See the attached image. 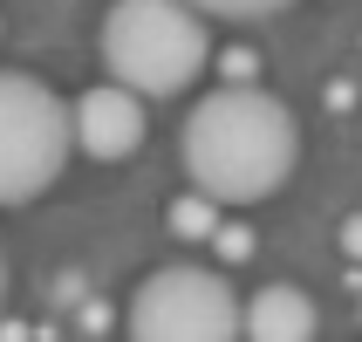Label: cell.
<instances>
[{"label": "cell", "instance_id": "6da1fadb", "mask_svg": "<svg viewBox=\"0 0 362 342\" xmlns=\"http://www.w3.org/2000/svg\"><path fill=\"white\" fill-rule=\"evenodd\" d=\"M301 164V130L281 96L253 82H226L185 117V171L212 205H260Z\"/></svg>", "mask_w": 362, "mask_h": 342}, {"label": "cell", "instance_id": "7a4b0ae2", "mask_svg": "<svg viewBox=\"0 0 362 342\" xmlns=\"http://www.w3.org/2000/svg\"><path fill=\"white\" fill-rule=\"evenodd\" d=\"M212 62V35L192 0H117L103 14V69L137 96H185Z\"/></svg>", "mask_w": 362, "mask_h": 342}, {"label": "cell", "instance_id": "3957f363", "mask_svg": "<svg viewBox=\"0 0 362 342\" xmlns=\"http://www.w3.org/2000/svg\"><path fill=\"white\" fill-rule=\"evenodd\" d=\"M76 137H69V103L48 82L0 69V205H28L62 178Z\"/></svg>", "mask_w": 362, "mask_h": 342}, {"label": "cell", "instance_id": "277c9868", "mask_svg": "<svg viewBox=\"0 0 362 342\" xmlns=\"http://www.w3.org/2000/svg\"><path fill=\"white\" fill-rule=\"evenodd\" d=\"M123 329L137 342H233L240 336V295L212 267L178 261V267H158L130 295Z\"/></svg>", "mask_w": 362, "mask_h": 342}, {"label": "cell", "instance_id": "5b68a950", "mask_svg": "<svg viewBox=\"0 0 362 342\" xmlns=\"http://www.w3.org/2000/svg\"><path fill=\"white\" fill-rule=\"evenodd\" d=\"M69 137L76 151H89L96 164H123L144 144V96L123 82H96L69 103Z\"/></svg>", "mask_w": 362, "mask_h": 342}, {"label": "cell", "instance_id": "8992f818", "mask_svg": "<svg viewBox=\"0 0 362 342\" xmlns=\"http://www.w3.org/2000/svg\"><path fill=\"white\" fill-rule=\"evenodd\" d=\"M315 329H322V315L294 281H267L253 302H240V336L253 342H308Z\"/></svg>", "mask_w": 362, "mask_h": 342}, {"label": "cell", "instance_id": "52a82bcc", "mask_svg": "<svg viewBox=\"0 0 362 342\" xmlns=\"http://www.w3.org/2000/svg\"><path fill=\"white\" fill-rule=\"evenodd\" d=\"M212 226H219V205L205 199V192H185V199L171 205V233H178V240H212Z\"/></svg>", "mask_w": 362, "mask_h": 342}, {"label": "cell", "instance_id": "ba28073f", "mask_svg": "<svg viewBox=\"0 0 362 342\" xmlns=\"http://www.w3.org/2000/svg\"><path fill=\"white\" fill-rule=\"evenodd\" d=\"M199 14L212 21H267V14H281V7H294V0H192Z\"/></svg>", "mask_w": 362, "mask_h": 342}, {"label": "cell", "instance_id": "9c48e42d", "mask_svg": "<svg viewBox=\"0 0 362 342\" xmlns=\"http://www.w3.org/2000/svg\"><path fill=\"white\" fill-rule=\"evenodd\" d=\"M205 246H219V261H253V226H212V240Z\"/></svg>", "mask_w": 362, "mask_h": 342}, {"label": "cell", "instance_id": "30bf717a", "mask_svg": "<svg viewBox=\"0 0 362 342\" xmlns=\"http://www.w3.org/2000/svg\"><path fill=\"white\" fill-rule=\"evenodd\" d=\"M219 76L226 82H253V76H260V55H253V48H226V55H219Z\"/></svg>", "mask_w": 362, "mask_h": 342}, {"label": "cell", "instance_id": "8fae6325", "mask_svg": "<svg viewBox=\"0 0 362 342\" xmlns=\"http://www.w3.org/2000/svg\"><path fill=\"white\" fill-rule=\"evenodd\" d=\"M342 253H349V261H362V212H349V220H342Z\"/></svg>", "mask_w": 362, "mask_h": 342}, {"label": "cell", "instance_id": "7c38bea8", "mask_svg": "<svg viewBox=\"0 0 362 342\" xmlns=\"http://www.w3.org/2000/svg\"><path fill=\"white\" fill-rule=\"evenodd\" d=\"M0 302H7V261H0Z\"/></svg>", "mask_w": 362, "mask_h": 342}]
</instances>
